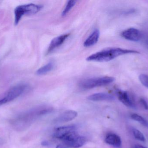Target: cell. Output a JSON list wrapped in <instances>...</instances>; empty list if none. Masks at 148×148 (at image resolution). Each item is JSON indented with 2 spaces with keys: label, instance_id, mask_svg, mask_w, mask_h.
Listing matches in <instances>:
<instances>
[{
  "label": "cell",
  "instance_id": "18",
  "mask_svg": "<svg viewBox=\"0 0 148 148\" xmlns=\"http://www.w3.org/2000/svg\"><path fill=\"white\" fill-rule=\"evenodd\" d=\"M141 83L148 89V76L144 74H141L139 76Z\"/></svg>",
  "mask_w": 148,
  "mask_h": 148
},
{
  "label": "cell",
  "instance_id": "11",
  "mask_svg": "<svg viewBox=\"0 0 148 148\" xmlns=\"http://www.w3.org/2000/svg\"><path fill=\"white\" fill-rule=\"evenodd\" d=\"M88 100L93 101H112L114 100V97L112 95L107 93H99L93 94L88 97Z\"/></svg>",
  "mask_w": 148,
  "mask_h": 148
},
{
  "label": "cell",
  "instance_id": "9",
  "mask_svg": "<svg viewBox=\"0 0 148 148\" xmlns=\"http://www.w3.org/2000/svg\"><path fill=\"white\" fill-rule=\"evenodd\" d=\"M70 35L69 34H66L57 36L53 39L47 50L48 54H50L54 50L62 45Z\"/></svg>",
  "mask_w": 148,
  "mask_h": 148
},
{
  "label": "cell",
  "instance_id": "8",
  "mask_svg": "<svg viewBox=\"0 0 148 148\" xmlns=\"http://www.w3.org/2000/svg\"><path fill=\"white\" fill-rule=\"evenodd\" d=\"M116 93L119 101L124 105L130 107H134L135 103L134 98L129 94L128 92L123 90H118Z\"/></svg>",
  "mask_w": 148,
  "mask_h": 148
},
{
  "label": "cell",
  "instance_id": "2",
  "mask_svg": "<svg viewBox=\"0 0 148 148\" xmlns=\"http://www.w3.org/2000/svg\"><path fill=\"white\" fill-rule=\"evenodd\" d=\"M115 78L111 76L93 77L85 79L81 82L80 86L84 89H90L101 86L108 85L114 81Z\"/></svg>",
  "mask_w": 148,
  "mask_h": 148
},
{
  "label": "cell",
  "instance_id": "19",
  "mask_svg": "<svg viewBox=\"0 0 148 148\" xmlns=\"http://www.w3.org/2000/svg\"><path fill=\"white\" fill-rule=\"evenodd\" d=\"M140 103L141 105L146 110L148 109V104L147 102L146 101V100H144V99L141 98L140 100Z\"/></svg>",
  "mask_w": 148,
  "mask_h": 148
},
{
  "label": "cell",
  "instance_id": "12",
  "mask_svg": "<svg viewBox=\"0 0 148 148\" xmlns=\"http://www.w3.org/2000/svg\"><path fill=\"white\" fill-rule=\"evenodd\" d=\"M100 35V31L98 29L94 30L84 42V47H88L95 44L99 40Z\"/></svg>",
  "mask_w": 148,
  "mask_h": 148
},
{
  "label": "cell",
  "instance_id": "13",
  "mask_svg": "<svg viewBox=\"0 0 148 148\" xmlns=\"http://www.w3.org/2000/svg\"><path fill=\"white\" fill-rule=\"evenodd\" d=\"M105 142L116 147H120L122 144L121 137L114 134H109L105 138Z\"/></svg>",
  "mask_w": 148,
  "mask_h": 148
},
{
  "label": "cell",
  "instance_id": "16",
  "mask_svg": "<svg viewBox=\"0 0 148 148\" xmlns=\"http://www.w3.org/2000/svg\"><path fill=\"white\" fill-rule=\"evenodd\" d=\"M76 2V1H69L67 3L65 7V9L62 11V16L66 15L70 12V10L75 6Z\"/></svg>",
  "mask_w": 148,
  "mask_h": 148
},
{
  "label": "cell",
  "instance_id": "14",
  "mask_svg": "<svg viewBox=\"0 0 148 148\" xmlns=\"http://www.w3.org/2000/svg\"><path fill=\"white\" fill-rule=\"evenodd\" d=\"M54 65L52 62H49L37 70L36 74L38 75H43L51 71L53 68Z\"/></svg>",
  "mask_w": 148,
  "mask_h": 148
},
{
  "label": "cell",
  "instance_id": "10",
  "mask_svg": "<svg viewBox=\"0 0 148 148\" xmlns=\"http://www.w3.org/2000/svg\"><path fill=\"white\" fill-rule=\"evenodd\" d=\"M77 114L74 110H68L62 113L60 116L54 120L56 123L67 122L75 119L77 116Z\"/></svg>",
  "mask_w": 148,
  "mask_h": 148
},
{
  "label": "cell",
  "instance_id": "6",
  "mask_svg": "<svg viewBox=\"0 0 148 148\" xmlns=\"http://www.w3.org/2000/svg\"><path fill=\"white\" fill-rule=\"evenodd\" d=\"M76 127L74 126H64L55 129L53 136L55 138L63 140L67 137L76 133Z\"/></svg>",
  "mask_w": 148,
  "mask_h": 148
},
{
  "label": "cell",
  "instance_id": "17",
  "mask_svg": "<svg viewBox=\"0 0 148 148\" xmlns=\"http://www.w3.org/2000/svg\"><path fill=\"white\" fill-rule=\"evenodd\" d=\"M133 134L136 140L140 141L142 142H145L146 141L145 136L142 133L140 132V130L137 129H134L133 130Z\"/></svg>",
  "mask_w": 148,
  "mask_h": 148
},
{
  "label": "cell",
  "instance_id": "15",
  "mask_svg": "<svg viewBox=\"0 0 148 148\" xmlns=\"http://www.w3.org/2000/svg\"><path fill=\"white\" fill-rule=\"evenodd\" d=\"M131 117L133 120L140 123L144 127L148 128V122L142 116L137 114H134L131 115Z\"/></svg>",
  "mask_w": 148,
  "mask_h": 148
},
{
  "label": "cell",
  "instance_id": "20",
  "mask_svg": "<svg viewBox=\"0 0 148 148\" xmlns=\"http://www.w3.org/2000/svg\"><path fill=\"white\" fill-rule=\"evenodd\" d=\"M56 148H67V147L63 143H62L57 145Z\"/></svg>",
  "mask_w": 148,
  "mask_h": 148
},
{
  "label": "cell",
  "instance_id": "4",
  "mask_svg": "<svg viewBox=\"0 0 148 148\" xmlns=\"http://www.w3.org/2000/svg\"><path fill=\"white\" fill-rule=\"evenodd\" d=\"M27 89L25 84H19L10 88L0 99V106L14 101L21 95Z\"/></svg>",
  "mask_w": 148,
  "mask_h": 148
},
{
  "label": "cell",
  "instance_id": "5",
  "mask_svg": "<svg viewBox=\"0 0 148 148\" xmlns=\"http://www.w3.org/2000/svg\"><path fill=\"white\" fill-rule=\"evenodd\" d=\"M62 141L67 148H78L82 147L86 142V139L83 136L74 133Z\"/></svg>",
  "mask_w": 148,
  "mask_h": 148
},
{
  "label": "cell",
  "instance_id": "21",
  "mask_svg": "<svg viewBox=\"0 0 148 148\" xmlns=\"http://www.w3.org/2000/svg\"><path fill=\"white\" fill-rule=\"evenodd\" d=\"M41 144L42 146H44V147H47L48 145H49V143L47 141H44L42 142Z\"/></svg>",
  "mask_w": 148,
  "mask_h": 148
},
{
  "label": "cell",
  "instance_id": "22",
  "mask_svg": "<svg viewBox=\"0 0 148 148\" xmlns=\"http://www.w3.org/2000/svg\"><path fill=\"white\" fill-rule=\"evenodd\" d=\"M135 148H147L146 147H144V146H141L140 145H136Z\"/></svg>",
  "mask_w": 148,
  "mask_h": 148
},
{
  "label": "cell",
  "instance_id": "1",
  "mask_svg": "<svg viewBox=\"0 0 148 148\" xmlns=\"http://www.w3.org/2000/svg\"><path fill=\"white\" fill-rule=\"evenodd\" d=\"M139 53L138 51L133 50L124 49L118 47L109 48L90 55L86 58V60L88 61L106 62L121 56Z\"/></svg>",
  "mask_w": 148,
  "mask_h": 148
},
{
  "label": "cell",
  "instance_id": "7",
  "mask_svg": "<svg viewBox=\"0 0 148 148\" xmlns=\"http://www.w3.org/2000/svg\"><path fill=\"white\" fill-rule=\"evenodd\" d=\"M122 36L129 41H138L141 38L142 34L139 30L134 28H130L123 31Z\"/></svg>",
  "mask_w": 148,
  "mask_h": 148
},
{
  "label": "cell",
  "instance_id": "3",
  "mask_svg": "<svg viewBox=\"0 0 148 148\" xmlns=\"http://www.w3.org/2000/svg\"><path fill=\"white\" fill-rule=\"evenodd\" d=\"M40 5L34 3L19 5L14 10L15 24L17 25L22 17L25 14H36L41 9Z\"/></svg>",
  "mask_w": 148,
  "mask_h": 148
}]
</instances>
